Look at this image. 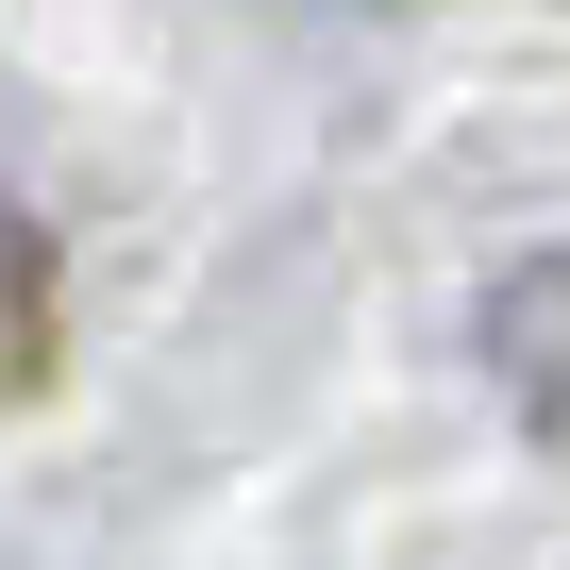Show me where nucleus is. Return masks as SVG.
Here are the masks:
<instances>
[{
    "instance_id": "nucleus-1",
    "label": "nucleus",
    "mask_w": 570,
    "mask_h": 570,
    "mask_svg": "<svg viewBox=\"0 0 570 570\" xmlns=\"http://www.w3.org/2000/svg\"><path fill=\"white\" fill-rule=\"evenodd\" d=\"M487 386L520 403V436H537V453H570V235H553V252H520V268L487 285Z\"/></svg>"
},
{
    "instance_id": "nucleus-2",
    "label": "nucleus",
    "mask_w": 570,
    "mask_h": 570,
    "mask_svg": "<svg viewBox=\"0 0 570 570\" xmlns=\"http://www.w3.org/2000/svg\"><path fill=\"white\" fill-rule=\"evenodd\" d=\"M51 386V235L35 202H0V403H35Z\"/></svg>"
}]
</instances>
